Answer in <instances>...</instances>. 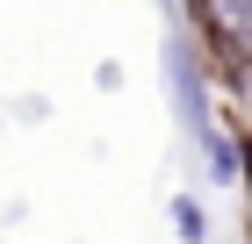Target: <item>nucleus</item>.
Segmentation results:
<instances>
[{
	"mask_svg": "<svg viewBox=\"0 0 252 244\" xmlns=\"http://www.w3.org/2000/svg\"><path fill=\"white\" fill-rule=\"evenodd\" d=\"M173 230H180L188 244H202V237H209V216H202V201H188V194H180V201H173Z\"/></svg>",
	"mask_w": 252,
	"mask_h": 244,
	"instance_id": "obj_2",
	"label": "nucleus"
},
{
	"mask_svg": "<svg viewBox=\"0 0 252 244\" xmlns=\"http://www.w3.org/2000/svg\"><path fill=\"white\" fill-rule=\"evenodd\" d=\"M245 172H252V151H245Z\"/></svg>",
	"mask_w": 252,
	"mask_h": 244,
	"instance_id": "obj_3",
	"label": "nucleus"
},
{
	"mask_svg": "<svg viewBox=\"0 0 252 244\" xmlns=\"http://www.w3.org/2000/svg\"><path fill=\"white\" fill-rule=\"evenodd\" d=\"M202 7V29H209L223 51L252 57V0H194Z\"/></svg>",
	"mask_w": 252,
	"mask_h": 244,
	"instance_id": "obj_1",
	"label": "nucleus"
}]
</instances>
